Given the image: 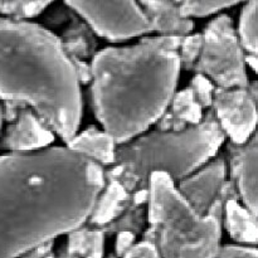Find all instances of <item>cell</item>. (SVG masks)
I'll return each instance as SVG.
<instances>
[{
	"label": "cell",
	"mask_w": 258,
	"mask_h": 258,
	"mask_svg": "<svg viewBox=\"0 0 258 258\" xmlns=\"http://www.w3.org/2000/svg\"><path fill=\"white\" fill-rule=\"evenodd\" d=\"M148 222L143 239L156 244L160 257L214 258L219 248L224 203L237 190L226 180L206 216H199L181 197L166 171H153L148 179Z\"/></svg>",
	"instance_id": "1"
},
{
	"label": "cell",
	"mask_w": 258,
	"mask_h": 258,
	"mask_svg": "<svg viewBox=\"0 0 258 258\" xmlns=\"http://www.w3.org/2000/svg\"><path fill=\"white\" fill-rule=\"evenodd\" d=\"M226 134L209 108L203 121L180 133L154 131L130 145L115 150V168L107 170L106 180H117L128 193L148 188L153 171H166L173 180H181L207 163L223 144Z\"/></svg>",
	"instance_id": "2"
},
{
	"label": "cell",
	"mask_w": 258,
	"mask_h": 258,
	"mask_svg": "<svg viewBox=\"0 0 258 258\" xmlns=\"http://www.w3.org/2000/svg\"><path fill=\"white\" fill-rule=\"evenodd\" d=\"M202 52L194 64L197 75L211 77L222 88H248L244 50L227 14L206 25Z\"/></svg>",
	"instance_id": "3"
},
{
	"label": "cell",
	"mask_w": 258,
	"mask_h": 258,
	"mask_svg": "<svg viewBox=\"0 0 258 258\" xmlns=\"http://www.w3.org/2000/svg\"><path fill=\"white\" fill-rule=\"evenodd\" d=\"M78 15L87 20L101 37L112 42L151 32L143 10L136 2H66Z\"/></svg>",
	"instance_id": "4"
},
{
	"label": "cell",
	"mask_w": 258,
	"mask_h": 258,
	"mask_svg": "<svg viewBox=\"0 0 258 258\" xmlns=\"http://www.w3.org/2000/svg\"><path fill=\"white\" fill-rule=\"evenodd\" d=\"M212 108L231 143L243 145L256 131L257 101L248 88L216 87Z\"/></svg>",
	"instance_id": "5"
},
{
	"label": "cell",
	"mask_w": 258,
	"mask_h": 258,
	"mask_svg": "<svg viewBox=\"0 0 258 258\" xmlns=\"http://www.w3.org/2000/svg\"><path fill=\"white\" fill-rule=\"evenodd\" d=\"M257 145L258 136L256 130L253 136L243 145L229 143L227 145V153L229 156L231 179L236 184L239 198L243 199L247 209L258 217Z\"/></svg>",
	"instance_id": "6"
},
{
	"label": "cell",
	"mask_w": 258,
	"mask_h": 258,
	"mask_svg": "<svg viewBox=\"0 0 258 258\" xmlns=\"http://www.w3.org/2000/svg\"><path fill=\"white\" fill-rule=\"evenodd\" d=\"M227 165L224 155L209 163L196 175L180 181L178 191L199 216H206L226 181Z\"/></svg>",
	"instance_id": "7"
},
{
	"label": "cell",
	"mask_w": 258,
	"mask_h": 258,
	"mask_svg": "<svg viewBox=\"0 0 258 258\" xmlns=\"http://www.w3.org/2000/svg\"><path fill=\"white\" fill-rule=\"evenodd\" d=\"M17 122L10 123L0 140V148L14 153L42 149L54 141V135L47 123L29 107L18 112Z\"/></svg>",
	"instance_id": "8"
},
{
	"label": "cell",
	"mask_w": 258,
	"mask_h": 258,
	"mask_svg": "<svg viewBox=\"0 0 258 258\" xmlns=\"http://www.w3.org/2000/svg\"><path fill=\"white\" fill-rule=\"evenodd\" d=\"M151 32L160 33L163 37H186L193 30V20L180 15L179 0L176 2H140Z\"/></svg>",
	"instance_id": "9"
},
{
	"label": "cell",
	"mask_w": 258,
	"mask_h": 258,
	"mask_svg": "<svg viewBox=\"0 0 258 258\" xmlns=\"http://www.w3.org/2000/svg\"><path fill=\"white\" fill-rule=\"evenodd\" d=\"M203 108L197 101L190 86L178 92L171 100V105L155 121L158 131L180 133L188 126H197L203 120Z\"/></svg>",
	"instance_id": "10"
},
{
	"label": "cell",
	"mask_w": 258,
	"mask_h": 258,
	"mask_svg": "<svg viewBox=\"0 0 258 258\" xmlns=\"http://www.w3.org/2000/svg\"><path fill=\"white\" fill-rule=\"evenodd\" d=\"M224 228L238 243L256 246L258 243V217L239 204L238 190L232 193L224 203Z\"/></svg>",
	"instance_id": "11"
},
{
	"label": "cell",
	"mask_w": 258,
	"mask_h": 258,
	"mask_svg": "<svg viewBox=\"0 0 258 258\" xmlns=\"http://www.w3.org/2000/svg\"><path fill=\"white\" fill-rule=\"evenodd\" d=\"M131 201V193L117 180L107 179V186L96 201L90 214L87 224L96 228H101L105 224L115 221L127 208Z\"/></svg>",
	"instance_id": "12"
},
{
	"label": "cell",
	"mask_w": 258,
	"mask_h": 258,
	"mask_svg": "<svg viewBox=\"0 0 258 258\" xmlns=\"http://www.w3.org/2000/svg\"><path fill=\"white\" fill-rule=\"evenodd\" d=\"M115 139L108 133H102L91 126L81 135L73 136L67 144L70 150L82 154L103 165L115 164Z\"/></svg>",
	"instance_id": "13"
},
{
	"label": "cell",
	"mask_w": 258,
	"mask_h": 258,
	"mask_svg": "<svg viewBox=\"0 0 258 258\" xmlns=\"http://www.w3.org/2000/svg\"><path fill=\"white\" fill-rule=\"evenodd\" d=\"M60 45L68 59L76 58L80 60L90 59L97 48V40L93 35V29L88 23L80 19V15L76 13L70 22V25L62 33Z\"/></svg>",
	"instance_id": "14"
},
{
	"label": "cell",
	"mask_w": 258,
	"mask_h": 258,
	"mask_svg": "<svg viewBox=\"0 0 258 258\" xmlns=\"http://www.w3.org/2000/svg\"><path fill=\"white\" fill-rule=\"evenodd\" d=\"M105 233L102 229L81 228L68 233L67 243L60 247L55 256L62 258L102 257Z\"/></svg>",
	"instance_id": "15"
},
{
	"label": "cell",
	"mask_w": 258,
	"mask_h": 258,
	"mask_svg": "<svg viewBox=\"0 0 258 258\" xmlns=\"http://www.w3.org/2000/svg\"><path fill=\"white\" fill-rule=\"evenodd\" d=\"M148 222V209L145 206H131L128 204L122 214L115 221L101 227L105 234H115L121 231H130L134 234H141Z\"/></svg>",
	"instance_id": "16"
},
{
	"label": "cell",
	"mask_w": 258,
	"mask_h": 258,
	"mask_svg": "<svg viewBox=\"0 0 258 258\" xmlns=\"http://www.w3.org/2000/svg\"><path fill=\"white\" fill-rule=\"evenodd\" d=\"M258 3L256 0L248 2L242 9L238 28V39L244 53H258Z\"/></svg>",
	"instance_id": "17"
},
{
	"label": "cell",
	"mask_w": 258,
	"mask_h": 258,
	"mask_svg": "<svg viewBox=\"0 0 258 258\" xmlns=\"http://www.w3.org/2000/svg\"><path fill=\"white\" fill-rule=\"evenodd\" d=\"M239 4V2H198V0H179V9L180 15L185 19L190 17L204 18L208 15L214 14L222 9H227L233 5Z\"/></svg>",
	"instance_id": "18"
},
{
	"label": "cell",
	"mask_w": 258,
	"mask_h": 258,
	"mask_svg": "<svg viewBox=\"0 0 258 258\" xmlns=\"http://www.w3.org/2000/svg\"><path fill=\"white\" fill-rule=\"evenodd\" d=\"M50 2H0V13L9 14L14 19H24L39 15Z\"/></svg>",
	"instance_id": "19"
},
{
	"label": "cell",
	"mask_w": 258,
	"mask_h": 258,
	"mask_svg": "<svg viewBox=\"0 0 258 258\" xmlns=\"http://www.w3.org/2000/svg\"><path fill=\"white\" fill-rule=\"evenodd\" d=\"M203 43V33H197V34L186 35V37L181 38L180 47H179L181 48V54L179 55V59H180V66L183 70H193L194 64H196L197 59L202 52Z\"/></svg>",
	"instance_id": "20"
},
{
	"label": "cell",
	"mask_w": 258,
	"mask_h": 258,
	"mask_svg": "<svg viewBox=\"0 0 258 258\" xmlns=\"http://www.w3.org/2000/svg\"><path fill=\"white\" fill-rule=\"evenodd\" d=\"M196 95L197 101L199 102L201 107L211 108L213 103V92L216 86L203 75H196L189 85Z\"/></svg>",
	"instance_id": "21"
},
{
	"label": "cell",
	"mask_w": 258,
	"mask_h": 258,
	"mask_svg": "<svg viewBox=\"0 0 258 258\" xmlns=\"http://www.w3.org/2000/svg\"><path fill=\"white\" fill-rule=\"evenodd\" d=\"M258 251L256 247L236 246V244H226L219 246L214 258H256Z\"/></svg>",
	"instance_id": "22"
},
{
	"label": "cell",
	"mask_w": 258,
	"mask_h": 258,
	"mask_svg": "<svg viewBox=\"0 0 258 258\" xmlns=\"http://www.w3.org/2000/svg\"><path fill=\"white\" fill-rule=\"evenodd\" d=\"M126 258H159L158 247L155 243L150 241H143L138 244H133V246L128 248V251L126 252L125 256Z\"/></svg>",
	"instance_id": "23"
},
{
	"label": "cell",
	"mask_w": 258,
	"mask_h": 258,
	"mask_svg": "<svg viewBox=\"0 0 258 258\" xmlns=\"http://www.w3.org/2000/svg\"><path fill=\"white\" fill-rule=\"evenodd\" d=\"M75 15V10L63 3L62 7L55 8V9L52 10L44 19L45 23H47L48 25H50V27H58V25H62L63 23L71 22Z\"/></svg>",
	"instance_id": "24"
},
{
	"label": "cell",
	"mask_w": 258,
	"mask_h": 258,
	"mask_svg": "<svg viewBox=\"0 0 258 258\" xmlns=\"http://www.w3.org/2000/svg\"><path fill=\"white\" fill-rule=\"evenodd\" d=\"M136 234L130 231H121L117 233L115 246V257H123L131 246L135 243Z\"/></svg>",
	"instance_id": "25"
},
{
	"label": "cell",
	"mask_w": 258,
	"mask_h": 258,
	"mask_svg": "<svg viewBox=\"0 0 258 258\" xmlns=\"http://www.w3.org/2000/svg\"><path fill=\"white\" fill-rule=\"evenodd\" d=\"M53 247H54V241L52 238L47 239V241L42 242V243L37 244L33 248H30L29 251H27L25 253H23V257H32V258H49V257H55V254L53 253Z\"/></svg>",
	"instance_id": "26"
},
{
	"label": "cell",
	"mask_w": 258,
	"mask_h": 258,
	"mask_svg": "<svg viewBox=\"0 0 258 258\" xmlns=\"http://www.w3.org/2000/svg\"><path fill=\"white\" fill-rule=\"evenodd\" d=\"M244 63L249 66L254 72L257 73L258 68V58L257 54H249V53H244Z\"/></svg>",
	"instance_id": "27"
}]
</instances>
